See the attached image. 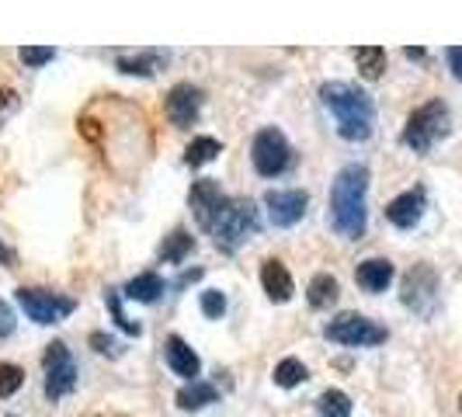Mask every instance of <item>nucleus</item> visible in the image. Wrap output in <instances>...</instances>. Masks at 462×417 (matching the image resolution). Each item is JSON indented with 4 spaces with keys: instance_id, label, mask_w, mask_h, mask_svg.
Listing matches in <instances>:
<instances>
[{
    "instance_id": "nucleus-14",
    "label": "nucleus",
    "mask_w": 462,
    "mask_h": 417,
    "mask_svg": "<svg viewBox=\"0 0 462 417\" xmlns=\"http://www.w3.org/2000/svg\"><path fill=\"white\" fill-rule=\"evenodd\" d=\"M261 285H264V292H268V300L272 302H289L292 300V292H296L289 268H285L278 257H268V261L261 264Z\"/></svg>"
},
{
    "instance_id": "nucleus-24",
    "label": "nucleus",
    "mask_w": 462,
    "mask_h": 417,
    "mask_svg": "<svg viewBox=\"0 0 462 417\" xmlns=\"http://www.w3.org/2000/svg\"><path fill=\"white\" fill-rule=\"evenodd\" d=\"M317 411H320V417H351V396L345 390H327L317 400Z\"/></svg>"
},
{
    "instance_id": "nucleus-7",
    "label": "nucleus",
    "mask_w": 462,
    "mask_h": 417,
    "mask_svg": "<svg viewBox=\"0 0 462 417\" xmlns=\"http://www.w3.org/2000/svg\"><path fill=\"white\" fill-rule=\"evenodd\" d=\"M251 161L261 178H278L292 163V146L278 129H261L251 143Z\"/></svg>"
},
{
    "instance_id": "nucleus-23",
    "label": "nucleus",
    "mask_w": 462,
    "mask_h": 417,
    "mask_svg": "<svg viewBox=\"0 0 462 417\" xmlns=\"http://www.w3.org/2000/svg\"><path fill=\"white\" fill-rule=\"evenodd\" d=\"M161 67V52H136V56H118V70L122 73H136V77H150Z\"/></svg>"
},
{
    "instance_id": "nucleus-13",
    "label": "nucleus",
    "mask_w": 462,
    "mask_h": 417,
    "mask_svg": "<svg viewBox=\"0 0 462 417\" xmlns=\"http://www.w3.org/2000/svg\"><path fill=\"white\" fill-rule=\"evenodd\" d=\"M424 191L420 188H411V191H403V195H396L393 202L386 206V219L400 227V230H411L420 223V216H424Z\"/></svg>"
},
{
    "instance_id": "nucleus-32",
    "label": "nucleus",
    "mask_w": 462,
    "mask_h": 417,
    "mask_svg": "<svg viewBox=\"0 0 462 417\" xmlns=\"http://www.w3.org/2000/svg\"><path fill=\"white\" fill-rule=\"evenodd\" d=\"M91 345L97 348V351H101V355H105V351H112V341H108V338H105V334H91Z\"/></svg>"
},
{
    "instance_id": "nucleus-9",
    "label": "nucleus",
    "mask_w": 462,
    "mask_h": 417,
    "mask_svg": "<svg viewBox=\"0 0 462 417\" xmlns=\"http://www.w3.org/2000/svg\"><path fill=\"white\" fill-rule=\"evenodd\" d=\"M403 306H411L414 313H431L435 310V300H439V275L431 264H414L407 278H403V292H400Z\"/></svg>"
},
{
    "instance_id": "nucleus-29",
    "label": "nucleus",
    "mask_w": 462,
    "mask_h": 417,
    "mask_svg": "<svg viewBox=\"0 0 462 417\" xmlns=\"http://www.w3.org/2000/svg\"><path fill=\"white\" fill-rule=\"evenodd\" d=\"M105 300H108V310H112L116 324L122 327L125 334H139V324H133V320H129V317L122 313V302H118V292H116V289H108V296H105Z\"/></svg>"
},
{
    "instance_id": "nucleus-21",
    "label": "nucleus",
    "mask_w": 462,
    "mask_h": 417,
    "mask_svg": "<svg viewBox=\"0 0 462 417\" xmlns=\"http://www.w3.org/2000/svg\"><path fill=\"white\" fill-rule=\"evenodd\" d=\"M216 157H219V139H212V136L191 139V143H188V150H185L188 167H202V163L216 161Z\"/></svg>"
},
{
    "instance_id": "nucleus-28",
    "label": "nucleus",
    "mask_w": 462,
    "mask_h": 417,
    "mask_svg": "<svg viewBox=\"0 0 462 417\" xmlns=\"http://www.w3.org/2000/svg\"><path fill=\"white\" fill-rule=\"evenodd\" d=\"M202 313H206L208 320H219V317L226 313V296H223V292H216V289L202 292Z\"/></svg>"
},
{
    "instance_id": "nucleus-30",
    "label": "nucleus",
    "mask_w": 462,
    "mask_h": 417,
    "mask_svg": "<svg viewBox=\"0 0 462 417\" xmlns=\"http://www.w3.org/2000/svg\"><path fill=\"white\" fill-rule=\"evenodd\" d=\"M14 324H18V320H14V310H11L7 302L0 300V338H7V334H14Z\"/></svg>"
},
{
    "instance_id": "nucleus-22",
    "label": "nucleus",
    "mask_w": 462,
    "mask_h": 417,
    "mask_svg": "<svg viewBox=\"0 0 462 417\" xmlns=\"http://www.w3.org/2000/svg\"><path fill=\"white\" fill-rule=\"evenodd\" d=\"M195 247V240H191V233L185 230H174L167 240L161 244V261H167V264H178V261H185V255Z\"/></svg>"
},
{
    "instance_id": "nucleus-10",
    "label": "nucleus",
    "mask_w": 462,
    "mask_h": 417,
    "mask_svg": "<svg viewBox=\"0 0 462 417\" xmlns=\"http://www.w3.org/2000/svg\"><path fill=\"white\" fill-rule=\"evenodd\" d=\"M188 202H191V212H195L199 227H202V230H212V223L219 219V212H223V206H226V195L219 191V185H216L212 178H202V181L191 185Z\"/></svg>"
},
{
    "instance_id": "nucleus-36",
    "label": "nucleus",
    "mask_w": 462,
    "mask_h": 417,
    "mask_svg": "<svg viewBox=\"0 0 462 417\" xmlns=\"http://www.w3.org/2000/svg\"><path fill=\"white\" fill-rule=\"evenodd\" d=\"M459 411H462V394H459Z\"/></svg>"
},
{
    "instance_id": "nucleus-33",
    "label": "nucleus",
    "mask_w": 462,
    "mask_h": 417,
    "mask_svg": "<svg viewBox=\"0 0 462 417\" xmlns=\"http://www.w3.org/2000/svg\"><path fill=\"white\" fill-rule=\"evenodd\" d=\"M0 261H4V264H7V268H14V251H7V247H4V244H0Z\"/></svg>"
},
{
    "instance_id": "nucleus-2",
    "label": "nucleus",
    "mask_w": 462,
    "mask_h": 417,
    "mask_svg": "<svg viewBox=\"0 0 462 417\" xmlns=\"http://www.w3.org/2000/svg\"><path fill=\"white\" fill-rule=\"evenodd\" d=\"M320 101H324L327 112L334 116L337 133L347 143H362V139L372 136V129H375V105H372V97L365 91H358L355 84L334 80V84L320 88Z\"/></svg>"
},
{
    "instance_id": "nucleus-17",
    "label": "nucleus",
    "mask_w": 462,
    "mask_h": 417,
    "mask_svg": "<svg viewBox=\"0 0 462 417\" xmlns=\"http://www.w3.org/2000/svg\"><path fill=\"white\" fill-rule=\"evenodd\" d=\"M337 292H341V285H337V278L320 272V275L310 278V289H306V300L313 310H327V306H334L337 302Z\"/></svg>"
},
{
    "instance_id": "nucleus-19",
    "label": "nucleus",
    "mask_w": 462,
    "mask_h": 417,
    "mask_svg": "<svg viewBox=\"0 0 462 417\" xmlns=\"http://www.w3.org/2000/svg\"><path fill=\"white\" fill-rule=\"evenodd\" d=\"M163 292V278L157 272H143L125 285V296L136 302H153Z\"/></svg>"
},
{
    "instance_id": "nucleus-4",
    "label": "nucleus",
    "mask_w": 462,
    "mask_h": 417,
    "mask_svg": "<svg viewBox=\"0 0 462 417\" xmlns=\"http://www.w3.org/2000/svg\"><path fill=\"white\" fill-rule=\"evenodd\" d=\"M445 133H448V105L435 97V101L420 105L417 112H411L407 125H403V143L417 153H428Z\"/></svg>"
},
{
    "instance_id": "nucleus-1",
    "label": "nucleus",
    "mask_w": 462,
    "mask_h": 417,
    "mask_svg": "<svg viewBox=\"0 0 462 417\" xmlns=\"http://www.w3.org/2000/svg\"><path fill=\"white\" fill-rule=\"evenodd\" d=\"M365 195H369V167L365 163L341 167L330 185V227L347 240H358L365 233L369 223Z\"/></svg>"
},
{
    "instance_id": "nucleus-12",
    "label": "nucleus",
    "mask_w": 462,
    "mask_h": 417,
    "mask_svg": "<svg viewBox=\"0 0 462 417\" xmlns=\"http://www.w3.org/2000/svg\"><path fill=\"white\" fill-rule=\"evenodd\" d=\"M199 112H202V91L191 88V84H174L167 94V118L178 129H188V125L199 122Z\"/></svg>"
},
{
    "instance_id": "nucleus-8",
    "label": "nucleus",
    "mask_w": 462,
    "mask_h": 417,
    "mask_svg": "<svg viewBox=\"0 0 462 417\" xmlns=\"http://www.w3.org/2000/svg\"><path fill=\"white\" fill-rule=\"evenodd\" d=\"M18 302H22V310L28 313V320H35V324H60V320H67L69 313H73V306L77 302L69 300V296H60V292H49V289H18Z\"/></svg>"
},
{
    "instance_id": "nucleus-31",
    "label": "nucleus",
    "mask_w": 462,
    "mask_h": 417,
    "mask_svg": "<svg viewBox=\"0 0 462 417\" xmlns=\"http://www.w3.org/2000/svg\"><path fill=\"white\" fill-rule=\"evenodd\" d=\"M445 60H448V70L456 73V80H462V46H452L445 52Z\"/></svg>"
},
{
    "instance_id": "nucleus-26",
    "label": "nucleus",
    "mask_w": 462,
    "mask_h": 417,
    "mask_svg": "<svg viewBox=\"0 0 462 417\" xmlns=\"http://www.w3.org/2000/svg\"><path fill=\"white\" fill-rule=\"evenodd\" d=\"M24 383V372L18 366H11V362H0V400H7V396H14L22 390Z\"/></svg>"
},
{
    "instance_id": "nucleus-15",
    "label": "nucleus",
    "mask_w": 462,
    "mask_h": 417,
    "mask_svg": "<svg viewBox=\"0 0 462 417\" xmlns=\"http://www.w3.org/2000/svg\"><path fill=\"white\" fill-rule=\"evenodd\" d=\"M163 351H167V366L174 369V375H181V379H188V383H195V379H199L202 362H199V355H195V351H191L178 334H171V338H167Z\"/></svg>"
},
{
    "instance_id": "nucleus-35",
    "label": "nucleus",
    "mask_w": 462,
    "mask_h": 417,
    "mask_svg": "<svg viewBox=\"0 0 462 417\" xmlns=\"http://www.w3.org/2000/svg\"><path fill=\"white\" fill-rule=\"evenodd\" d=\"M11 97H14L11 91H0V108H4V105H11Z\"/></svg>"
},
{
    "instance_id": "nucleus-27",
    "label": "nucleus",
    "mask_w": 462,
    "mask_h": 417,
    "mask_svg": "<svg viewBox=\"0 0 462 417\" xmlns=\"http://www.w3.org/2000/svg\"><path fill=\"white\" fill-rule=\"evenodd\" d=\"M56 60V49H49V46H24L22 49V63L24 67H46V63H52Z\"/></svg>"
},
{
    "instance_id": "nucleus-3",
    "label": "nucleus",
    "mask_w": 462,
    "mask_h": 417,
    "mask_svg": "<svg viewBox=\"0 0 462 417\" xmlns=\"http://www.w3.org/2000/svg\"><path fill=\"white\" fill-rule=\"evenodd\" d=\"M208 233L219 251H236L251 233H257V206L251 199H226V206Z\"/></svg>"
},
{
    "instance_id": "nucleus-16",
    "label": "nucleus",
    "mask_w": 462,
    "mask_h": 417,
    "mask_svg": "<svg viewBox=\"0 0 462 417\" xmlns=\"http://www.w3.org/2000/svg\"><path fill=\"white\" fill-rule=\"evenodd\" d=\"M393 264L386 261V257H369V261H362L358 264V272H355V282L365 289V292H386L390 289V282H393Z\"/></svg>"
},
{
    "instance_id": "nucleus-5",
    "label": "nucleus",
    "mask_w": 462,
    "mask_h": 417,
    "mask_svg": "<svg viewBox=\"0 0 462 417\" xmlns=\"http://www.w3.org/2000/svg\"><path fill=\"white\" fill-rule=\"evenodd\" d=\"M324 334L330 341L347 345V348H372V345H383V341L390 338L386 327H379L375 320L362 317V313H341V317H334V320L324 327Z\"/></svg>"
},
{
    "instance_id": "nucleus-6",
    "label": "nucleus",
    "mask_w": 462,
    "mask_h": 417,
    "mask_svg": "<svg viewBox=\"0 0 462 417\" xmlns=\"http://www.w3.org/2000/svg\"><path fill=\"white\" fill-rule=\"evenodd\" d=\"M42 369H46L49 403H60L63 396L73 394V386H77V362H73V355H69V348L63 345V341H52V345H46Z\"/></svg>"
},
{
    "instance_id": "nucleus-25",
    "label": "nucleus",
    "mask_w": 462,
    "mask_h": 417,
    "mask_svg": "<svg viewBox=\"0 0 462 417\" xmlns=\"http://www.w3.org/2000/svg\"><path fill=\"white\" fill-rule=\"evenodd\" d=\"M306 375H310V372H306V366H302L300 358H282V362L275 366V383L282 386V390L300 386Z\"/></svg>"
},
{
    "instance_id": "nucleus-18",
    "label": "nucleus",
    "mask_w": 462,
    "mask_h": 417,
    "mask_svg": "<svg viewBox=\"0 0 462 417\" xmlns=\"http://www.w3.org/2000/svg\"><path fill=\"white\" fill-rule=\"evenodd\" d=\"M216 386H208L202 379H195V383H188L185 390H178V407L181 411H202L208 403H216Z\"/></svg>"
},
{
    "instance_id": "nucleus-11",
    "label": "nucleus",
    "mask_w": 462,
    "mask_h": 417,
    "mask_svg": "<svg viewBox=\"0 0 462 417\" xmlns=\"http://www.w3.org/2000/svg\"><path fill=\"white\" fill-rule=\"evenodd\" d=\"M264 206H268V216L275 227H296L302 216H306V206H310V195L300 191V188H289V191H268L264 195Z\"/></svg>"
},
{
    "instance_id": "nucleus-34",
    "label": "nucleus",
    "mask_w": 462,
    "mask_h": 417,
    "mask_svg": "<svg viewBox=\"0 0 462 417\" xmlns=\"http://www.w3.org/2000/svg\"><path fill=\"white\" fill-rule=\"evenodd\" d=\"M424 56H428L424 49H407V60H424Z\"/></svg>"
},
{
    "instance_id": "nucleus-20",
    "label": "nucleus",
    "mask_w": 462,
    "mask_h": 417,
    "mask_svg": "<svg viewBox=\"0 0 462 417\" xmlns=\"http://www.w3.org/2000/svg\"><path fill=\"white\" fill-rule=\"evenodd\" d=\"M351 56H355V63L362 70V77H369V80L383 77V70H386V49L383 46H362L355 49Z\"/></svg>"
}]
</instances>
